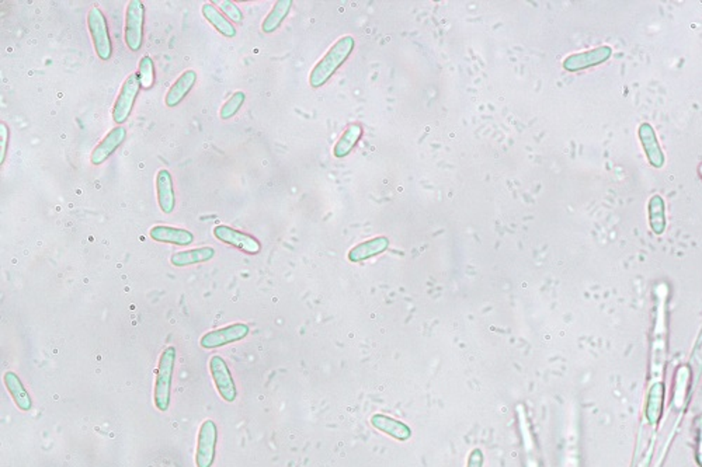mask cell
<instances>
[{"label": "cell", "instance_id": "obj_1", "mask_svg": "<svg viewBox=\"0 0 702 467\" xmlns=\"http://www.w3.org/2000/svg\"><path fill=\"white\" fill-rule=\"evenodd\" d=\"M174 364H176V348L170 345L163 349L157 362L153 400L159 411H167L170 405Z\"/></svg>", "mask_w": 702, "mask_h": 467}, {"label": "cell", "instance_id": "obj_2", "mask_svg": "<svg viewBox=\"0 0 702 467\" xmlns=\"http://www.w3.org/2000/svg\"><path fill=\"white\" fill-rule=\"evenodd\" d=\"M354 47V38L347 35L340 38L325 55V58L313 67L311 76H309V83L313 87H321L323 86L329 77L336 72V69L340 67L346 58L350 55L351 50Z\"/></svg>", "mask_w": 702, "mask_h": 467}, {"label": "cell", "instance_id": "obj_3", "mask_svg": "<svg viewBox=\"0 0 702 467\" xmlns=\"http://www.w3.org/2000/svg\"><path fill=\"white\" fill-rule=\"evenodd\" d=\"M87 27L91 35L93 47L101 61H108L113 55V44L108 33V24L100 7H91L87 13Z\"/></svg>", "mask_w": 702, "mask_h": 467}, {"label": "cell", "instance_id": "obj_4", "mask_svg": "<svg viewBox=\"0 0 702 467\" xmlns=\"http://www.w3.org/2000/svg\"><path fill=\"white\" fill-rule=\"evenodd\" d=\"M140 81L138 73L130 74L121 86L118 97L113 107V120L120 125L124 124L134 108L137 97L140 94Z\"/></svg>", "mask_w": 702, "mask_h": 467}, {"label": "cell", "instance_id": "obj_5", "mask_svg": "<svg viewBox=\"0 0 702 467\" xmlns=\"http://www.w3.org/2000/svg\"><path fill=\"white\" fill-rule=\"evenodd\" d=\"M143 23H145V6L140 0H131L126 11V44L130 51H140L143 41Z\"/></svg>", "mask_w": 702, "mask_h": 467}, {"label": "cell", "instance_id": "obj_6", "mask_svg": "<svg viewBox=\"0 0 702 467\" xmlns=\"http://www.w3.org/2000/svg\"><path fill=\"white\" fill-rule=\"evenodd\" d=\"M213 236L225 243V244H229L246 254H257L260 250H262V244L260 242L245 233V232H240V230H236L230 226H226V225H219V226H215L213 227Z\"/></svg>", "mask_w": 702, "mask_h": 467}, {"label": "cell", "instance_id": "obj_7", "mask_svg": "<svg viewBox=\"0 0 702 467\" xmlns=\"http://www.w3.org/2000/svg\"><path fill=\"white\" fill-rule=\"evenodd\" d=\"M210 372L219 396L228 403H233L236 399V386L230 373V369L225 359L219 355H212L210 359Z\"/></svg>", "mask_w": 702, "mask_h": 467}, {"label": "cell", "instance_id": "obj_8", "mask_svg": "<svg viewBox=\"0 0 702 467\" xmlns=\"http://www.w3.org/2000/svg\"><path fill=\"white\" fill-rule=\"evenodd\" d=\"M218 441V429L212 420H206L199 432L197 451H196V466L211 467L215 461Z\"/></svg>", "mask_w": 702, "mask_h": 467}, {"label": "cell", "instance_id": "obj_9", "mask_svg": "<svg viewBox=\"0 0 702 467\" xmlns=\"http://www.w3.org/2000/svg\"><path fill=\"white\" fill-rule=\"evenodd\" d=\"M250 332L249 326L245 323H235L218 330H212L204 334L200 339V345L206 349H215L219 347H225L228 344H233L236 341L243 339Z\"/></svg>", "mask_w": 702, "mask_h": 467}, {"label": "cell", "instance_id": "obj_10", "mask_svg": "<svg viewBox=\"0 0 702 467\" xmlns=\"http://www.w3.org/2000/svg\"><path fill=\"white\" fill-rule=\"evenodd\" d=\"M611 55H613V48L608 45H603V47L594 48L591 51H584V52H579V54L567 57L563 62V67L569 72H576V70H581L586 67L604 64L606 61H608L611 58Z\"/></svg>", "mask_w": 702, "mask_h": 467}, {"label": "cell", "instance_id": "obj_11", "mask_svg": "<svg viewBox=\"0 0 702 467\" xmlns=\"http://www.w3.org/2000/svg\"><path fill=\"white\" fill-rule=\"evenodd\" d=\"M126 137H127L126 128H123V127L113 128L93 149L91 156H90L91 164L100 166L101 163H104L114 153V150L126 140Z\"/></svg>", "mask_w": 702, "mask_h": 467}, {"label": "cell", "instance_id": "obj_12", "mask_svg": "<svg viewBox=\"0 0 702 467\" xmlns=\"http://www.w3.org/2000/svg\"><path fill=\"white\" fill-rule=\"evenodd\" d=\"M639 139L642 143V147L645 150V154L649 160V163L660 169L664 164V154L662 152V147L659 145V139L654 128L649 123H643L639 127Z\"/></svg>", "mask_w": 702, "mask_h": 467}, {"label": "cell", "instance_id": "obj_13", "mask_svg": "<svg viewBox=\"0 0 702 467\" xmlns=\"http://www.w3.org/2000/svg\"><path fill=\"white\" fill-rule=\"evenodd\" d=\"M149 236L152 237V240L157 243H167L176 246H189L194 242V235L190 230L173 227V226H163V225L153 226L149 232Z\"/></svg>", "mask_w": 702, "mask_h": 467}, {"label": "cell", "instance_id": "obj_14", "mask_svg": "<svg viewBox=\"0 0 702 467\" xmlns=\"http://www.w3.org/2000/svg\"><path fill=\"white\" fill-rule=\"evenodd\" d=\"M156 194H157L159 208L162 209V212L172 213L176 206L174 186H173L172 174L166 169H160L156 174Z\"/></svg>", "mask_w": 702, "mask_h": 467}, {"label": "cell", "instance_id": "obj_15", "mask_svg": "<svg viewBox=\"0 0 702 467\" xmlns=\"http://www.w3.org/2000/svg\"><path fill=\"white\" fill-rule=\"evenodd\" d=\"M196 81H197V73L194 70L190 69V70L183 72L180 74V77L167 90L166 97H165L166 106L170 108L179 106L186 99V96L191 91Z\"/></svg>", "mask_w": 702, "mask_h": 467}, {"label": "cell", "instance_id": "obj_16", "mask_svg": "<svg viewBox=\"0 0 702 467\" xmlns=\"http://www.w3.org/2000/svg\"><path fill=\"white\" fill-rule=\"evenodd\" d=\"M371 424L374 428H377L381 432L388 434L389 437L399 439V441H408L412 437V429L406 424H403L398 420H394L391 417L382 415V414L372 415Z\"/></svg>", "mask_w": 702, "mask_h": 467}, {"label": "cell", "instance_id": "obj_17", "mask_svg": "<svg viewBox=\"0 0 702 467\" xmlns=\"http://www.w3.org/2000/svg\"><path fill=\"white\" fill-rule=\"evenodd\" d=\"M3 381L6 385V389L9 390L11 399L14 404L21 410V411H30L33 401L28 395V392L24 389L20 378L14 372H6L3 375Z\"/></svg>", "mask_w": 702, "mask_h": 467}, {"label": "cell", "instance_id": "obj_18", "mask_svg": "<svg viewBox=\"0 0 702 467\" xmlns=\"http://www.w3.org/2000/svg\"><path fill=\"white\" fill-rule=\"evenodd\" d=\"M215 250L212 247H199V249H191V250H184V252H177L170 257V263L174 267H186V266H194L200 263L210 261L213 257Z\"/></svg>", "mask_w": 702, "mask_h": 467}, {"label": "cell", "instance_id": "obj_19", "mask_svg": "<svg viewBox=\"0 0 702 467\" xmlns=\"http://www.w3.org/2000/svg\"><path fill=\"white\" fill-rule=\"evenodd\" d=\"M201 11H203V16L210 21L218 33H221L222 35L229 37V38L236 35V30H235L233 24L215 7V4L204 3Z\"/></svg>", "mask_w": 702, "mask_h": 467}, {"label": "cell", "instance_id": "obj_20", "mask_svg": "<svg viewBox=\"0 0 702 467\" xmlns=\"http://www.w3.org/2000/svg\"><path fill=\"white\" fill-rule=\"evenodd\" d=\"M388 244H389V242L386 237H375L372 240L364 242L361 244H358L357 247H354L349 254V259L351 261H361V260L369 259L375 254L382 253L385 249H388Z\"/></svg>", "mask_w": 702, "mask_h": 467}, {"label": "cell", "instance_id": "obj_21", "mask_svg": "<svg viewBox=\"0 0 702 467\" xmlns=\"http://www.w3.org/2000/svg\"><path fill=\"white\" fill-rule=\"evenodd\" d=\"M291 4H292L291 0H279V1H276L274 7L272 9V11L264 18V21L262 24V30L264 33H273V31H276L280 27L281 23L284 21V18L286 17V14H288V11L291 9Z\"/></svg>", "mask_w": 702, "mask_h": 467}, {"label": "cell", "instance_id": "obj_22", "mask_svg": "<svg viewBox=\"0 0 702 467\" xmlns=\"http://www.w3.org/2000/svg\"><path fill=\"white\" fill-rule=\"evenodd\" d=\"M361 134H362V130H361L360 125H357V124L350 125L346 130V133L342 135V137L339 139V142L336 143V146H335V156L336 157H343L347 153H350L351 149L358 142Z\"/></svg>", "mask_w": 702, "mask_h": 467}, {"label": "cell", "instance_id": "obj_23", "mask_svg": "<svg viewBox=\"0 0 702 467\" xmlns=\"http://www.w3.org/2000/svg\"><path fill=\"white\" fill-rule=\"evenodd\" d=\"M649 215L652 220V226L656 233H662L664 229V202L662 197L653 196L649 202Z\"/></svg>", "mask_w": 702, "mask_h": 467}, {"label": "cell", "instance_id": "obj_24", "mask_svg": "<svg viewBox=\"0 0 702 467\" xmlns=\"http://www.w3.org/2000/svg\"><path fill=\"white\" fill-rule=\"evenodd\" d=\"M245 93L243 91H235L226 101L225 104L222 106L221 111H219V117L222 120H230L232 117H235L238 114V111L240 110V107L243 106L245 103Z\"/></svg>", "mask_w": 702, "mask_h": 467}, {"label": "cell", "instance_id": "obj_25", "mask_svg": "<svg viewBox=\"0 0 702 467\" xmlns=\"http://www.w3.org/2000/svg\"><path fill=\"white\" fill-rule=\"evenodd\" d=\"M138 77H140V87L143 89H150L155 83V65L150 57L145 55L142 57L138 65Z\"/></svg>", "mask_w": 702, "mask_h": 467}, {"label": "cell", "instance_id": "obj_26", "mask_svg": "<svg viewBox=\"0 0 702 467\" xmlns=\"http://www.w3.org/2000/svg\"><path fill=\"white\" fill-rule=\"evenodd\" d=\"M212 4L219 6V9L225 13V17L229 21H235V23H242L243 21V13H242V10L233 1H230V0H219V1H215Z\"/></svg>", "mask_w": 702, "mask_h": 467}, {"label": "cell", "instance_id": "obj_27", "mask_svg": "<svg viewBox=\"0 0 702 467\" xmlns=\"http://www.w3.org/2000/svg\"><path fill=\"white\" fill-rule=\"evenodd\" d=\"M467 467H484V454L481 449L477 448L469 454Z\"/></svg>", "mask_w": 702, "mask_h": 467}, {"label": "cell", "instance_id": "obj_28", "mask_svg": "<svg viewBox=\"0 0 702 467\" xmlns=\"http://www.w3.org/2000/svg\"><path fill=\"white\" fill-rule=\"evenodd\" d=\"M1 147H0V162L4 163V157H6V147H7V139H9V130L7 127L4 125V123H1Z\"/></svg>", "mask_w": 702, "mask_h": 467}]
</instances>
